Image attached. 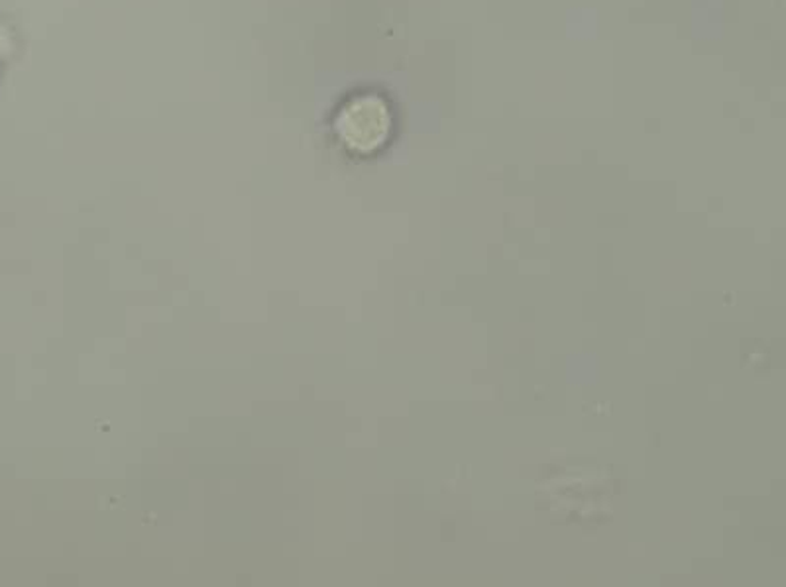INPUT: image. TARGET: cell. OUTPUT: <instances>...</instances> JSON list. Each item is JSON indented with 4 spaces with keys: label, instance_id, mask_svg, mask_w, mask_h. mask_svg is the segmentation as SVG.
<instances>
[{
    "label": "cell",
    "instance_id": "6da1fadb",
    "mask_svg": "<svg viewBox=\"0 0 786 587\" xmlns=\"http://www.w3.org/2000/svg\"><path fill=\"white\" fill-rule=\"evenodd\" d=\"M335 127L341 142L353 154H376L391 134L388 102L378 95H358L341 109Z\"/></svg>",
    "mask_w": 786,
    "mask_h": 587
}]
</instances>
